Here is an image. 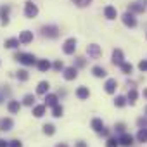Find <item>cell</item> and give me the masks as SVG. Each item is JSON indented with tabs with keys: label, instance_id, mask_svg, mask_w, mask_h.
Listing matches in <instances>:
<instances>
[{
	"label": "cell",
	"instance_id": "cell-1",
	"mask_svg": "<svg viewBox=\"0 0 147 147\" xmlns=\"http://www.w3.org/2000/svg\"><path fill=\"white\" fill-rule=\"evenodd\" d=\"M12 59L16 62H19V64H23V66H33V64H36V57L33 54H30V52H16Z\"/></svg>",
	"mask_w": 147,
	"mask_h": 147
},
{
	"label": "cell",
	"instance_id": "cell-2",
	"mask_svg": "<svg viewBox=\"0 0 147 147\" xmlns=\"http://www.w3.org/2000/svg\"><path fill=\"white\" fill-rule=\"evenodd\" d=\"M40 35H42L43 38L55 40V38H59V36H61V30H59L55 24H45V26H42Z\"/></svg>",
	"mask_w": 147,
	"mask_h": 147
},
{
	"label": "cell",
	"instance_id": "cell-3",
	"mask_svg": "<svg viewBox=\"0 0 147 147\" xmlns=\"http://www.w3.org/2000/svg\"><path fill=\"white\" fill-rule=\"evenodd\" d=\"M145 9H147V0H135V2H131L126 7V11H130L133 14H144Z\"/></svg>",
	"mask_w": 147,
	"mask_h": 147
},
{
	"label": "cell",
	"instance_id": "cell-4",
	"mask_svg": "<svg viewBox=\"0 0 147 147\" xmlns=\"http://www.w3.org/2000/svg\"><path fill=\"white\" fill-rule=\"evenodd\" d=\"M38 16V5L33 2V0H26L24 4V18L26 19H33Z\"/></svg>",
	"mask_w": 147,
	"mask_h": 147
},
{
	"label": "cell",
	"instance_id": "cell-5",
	"mask_svg": "<svg viewBox=\"0 0 147 147\" xmlns=\"http://www.w3.org/2000/svg\"><path fill=\"white\" fill-rule=\"evenodd\" d=\"M62 78L66 82H73V80H76L78 78V67L76 66H67L62 69Z\"/></svg>",
	"mask_w": 147,
	"mask_h": 147
},
{
	"label": "cell",
	"instance_id": "cell-6",
	"mask_svg": "<svg viewBox=\"0 0 147 147\" xmlns=\"http://www.w3.org/2000/svg\"><path fill=\"white\" fill-rule=\"evenodd\" d=\"M76 47H78L76 38H67V40L64 42V45H62V52H64L66 55H73V54L76 52Z\"/></svg>",
	"mask_w": 147,
	"mask_h": 147
},
{
	"label": "cell",
	"instance_id": "cell-7",
	"mask_svg": "<svg viewBox=\"0 0 147 147\" xmlns=\"http://www.w3.org/2000/svg\"><path fill=\"white\" fill-rule=\"evenodd\" d=\"M87 55H88V59L97 61V59L102 55V49H100V45H97V43H90V45H87Z\"/></svg>",
	"mask_w": 147,
	"mask_h": 147
},
{
	"label": "cell",
	"instance_id": "cell-8",
	"mask_svg": "<svg viewBox=\"0 0 147 147\" xmlns=\"http://www.w3.org/2000/svg\"><path fill=\"white\" fill-rule=\"evenodd\" d=\"M121 21H123V24H125L126 28H137V18H135V14L130 12V11H126V12L121 16Z\"/></svg>",
	"mask_w": 147,
	"mask_h": 147
},
{
	"label": "cell",
	"instance_id": "cell-9",
	"mask_svg": "<svg viewBox=\"0 0 147 147\" xmlns=\"http://www.w3.org/2000/svg\"><path fill=\"white\" fill-rule=\"evenodd\" d=\"M118 138H119V145L121 147H131L133 144H135V137L131 135V133H121V135H118Z\"/></svg>",
	"mask_w": 147,
	"mask_h": 147
},
{
	"label": "cell",
	"instance_id": "cell-10",
	"mask_svg": "<svg viewBox=\"0 0 147 147\" xmlns=\"http://www.w3.org/2000/svg\"><path fill=\"white\" fill-rule=\"evenodd\" d=\"M111 62H113L114 66H118V67L125 62V54H123V50H121V49H114V50H113Z\"/></svg>",
	"mask_w": 147,
	"mask_h": 147
},
{
	"label": "cell",
	"instance_id": "cell-11",
	"mask_svg": "<svg viewBox=\"0 0 147 147\" xmlns=\"http://www.w3.org/2000/svg\"><path fill=\"white\" fill-rule=\"evenodd\" d=\"M116 90H118V80L116 78H107L106 83H104V92L113 95V94H116Z\"/></svg>",
	"mask_w": 147,
	"mask_h": 147
},
{
	"label": "cell",
	"instance_id": "cell-12",
	"mask_svg": "<svg viewBox=\"0 0 147 147\" xmlns=\"http://www.w3.org/2000/svg\"><path fill=\"white\" fill-rule=\"evenodd\" d=\"M9 14H11V5H2L0 7V24L7 26L9 24Z\"/></svg>",
	"mask_w": 147,
	"mask_h": 147
},
{
	"label": "cell",
	"instance_id": "cell-13",
	"mask_svg": "<svg viewBox=\"0 0 147 147\" xmlns=\"http://www.w3.org/2000/svg\"><path fill=\"white\" fill-rule=\"evenodd\" d=\"M14 128V119L9 116L0 118V131H11Z\"/></svg>",
	"mask_w": 147,
	"mask_h": 147
},
{
	"label": "cell",
	"instance_id": "cell-14",
	"mask_svg": "<svg viewBox=\"0 0 147 147\" xmlns=\"http://www.w3.org/2000/svg\"><path fill=\"white\" fill-rule=\"evenodd\" d=\"M75 95H76V99H78V100H88V97H90V90H88V87L82 85V87H78V88H76Z\"/></svg>",
	"mask_w": 147,
	"mask_h": 147
},
{
	"label": "cell",
	"instance_id": "cell-15",
	"mask_svg": "<svg viewBox=\"0 0 147 147\" xmlns=\"http://www.w3.org/2000/svg\"><path fill=\"white\" fill-rule=\"evenodd\" d=\"M31 114H33L35 118H43V116L47 114V106H45V104H35V106L31 107Z\"/></svg>",
	"mask_w": 147,
	"mask_h": 147
},
{
	"label": "cell",
	"instance_id": "cell-16",
	"mask_svg": "<svg viewBox=\"0 0 147 147\" xmlns=\"http://www.w3.org/2000/svg\"><path fill=\"white\" fill-rule=\"evenodd\" d=\"M19 42H21V45H28V43H31V42H33V31H30V30H23V31L19 33Z\"/></svg>",
	"mask_w": 147,
	"mask_h": 147
},
{
	"label": "cell",
	"instance_id": "cell-17",
	"mask_svg": "<svg viewBox=\"0 0 147 147\" xmlns=\"http://www.w3.org/2000/svg\"><path fill=\"white\" fill-rule=\"evenodd\" d=\"M35 66H36V69H38L40 73H47L49 69H52V62H50L49 59H38Z\"/></svg>",
	"mask_w": 147,
	"mask_h": 147
},
{
	"label": "cell",
	"instance_id": "cell-18",
	"mask_svg": "<svg viewBox=\"0 0 147 147\" xmlns=\"http://www.w3.org/2000/svg\"><path fill=\"white\" fill-rule=\"evenodd\" d=\"M104 18H106L107 21L116 19V18H118V11H116V7H114V5H106V7H104Z\"/></svg>",
	"mask_w": 147,
	"mask_h": 147
},
{
	"label": "cell",
	"instance_id": "cell-19",
	"mask_svg": "<svg viewBox=\"0 0 147 147\" xmlns=\"http://www.w3.org/2000/svg\"><path fill=\"white\" fill-rule=\"evenodd\" d=\"M43 97H45V102H43V104H45L47 107H50V109L59 104V95H57V94H47V95H43Z\"/></svg>",
	"mask_w": 147,
	"mask_h": 147
},
{
	"label": "cell",
	"instance_id": "cell-20",
	"mask_svg": "<svg viewBox=\"0 0 147 147\" xmlns=\"http://www.w3.org/2000/svg\"><path fill=\"white\" fill-rule=\"evenodd\" d=\"M50 90V83L47 80H42L38 85H36V95H47Z\"/></svg>",
	"mask_w": 147,
	"mask_h": 147
},
{
	"label": "cell",
	"instance_id": "cell-21",
	"mask_svg": "<svg viewBox=\"0 0 147 147\" xmlns=\"http://www.w3.org/2000/svg\"><path fill=\"white\" fill-rule=\"evenodd\" d=\"M21 106H23V102H19V100H9L7 102V111L11 114H19Z\"/></svg>",
	"mask_w": 147,
	"mask_h": 147
},
{
	"label": "cell",
	"instance_id": "cell-22",
	"mask_svg": "<svg viewBox=\"0 0 147 147\" xmlns=\"http://www.w3.org/2000/svg\"><path fill=\"white\" fill-rule=\"evenodd\" d=\"M90 128H92L95 133H100V131L104 130V121H102V118H92Z\"/></svg>",
	"mask_w": 147,
	"mask_h": 147
},
{
	"label": "cell",
	"instance_id": "cell-23",
	"mask_svg": "<svg viewBox=\"0 0 147 147\" xmlns=\"http://www.w3.org/2000/svg\"><path fill=\"white\" fill-rule=\"evenodd\" d=\"M90 71H92V76H94V78H106V76H107V71H106V67H102V66H94Z\"/></svg>",
	"mask_w": 147,
	"mask_h": 147
},
{
	"label": "cell",
	"instance_id": "cell-24",
	"mask_svg": "<svg viewBox=\"0 0 147 147\" xmlns=\"http://www.w3.org/2000/svg\"><path fill=\"white\" fill-rule=\"evenodd\" d=\"M42 133L47 135V137H52V135L55 133V125H54V123H45V125L42 126Z\"/></svg>",
	"mask_w": 147,
	"mask_h": 147
},
{
	"label": "cell",
	"instance_id": "cell-25",
	"mask_svg": "<svg viewBox=\"0 0 147 147\" xmlns=\"http://www.w3.org/2000/svg\"><path fill=\"white\" fill-rule=\"evenodd\" d=\"M135 140L140 142V144H147V128H138V131L135 135Z\"/></svg>",
	"mask_w": 147,
	"mask_h": 147
},
{
	"label": "cell",
	"instance_id": "cell-26",
	"mask_svg": "<svg viewBox=\"0 0 147 147\" xmlns=\"http://www.w3.org/2000/svg\"><path fill=\"white\" fill-rule=\"evenodd\" d=\"M5 49H11V50H16L19 45H21V42H19V38H7L5 40Z\"/></svg>",
	"mask_w": 147,
	"mask_h": 147
},
{
	"label": "cell",
	"instance_id": "cell-27",
	"mask_svg": "<svg viewBox=\"0 0 147 147\" xmlns=\"http://www.w3.org/2000/svg\"><path fill=\"white\" fill-rule=\"evenodd\" d=\"M126 99H128V104H130V106H135V102H137V99H138V92H137V88H130Z\"/></svg>",
	"mask_w": 147,
	"mask_h": 147
},
{
	"label": "cell",
	"instance_id": "cell-28",
	"mask_svg": "<svg viewBox=\"0 0 147 147\" xmlns=\"http://www.w3.org/2000/svg\"><path fill=\"white\" fill-rule=\"evenodd\" d=\"M35 100H36V97H35L33 94H26L21 102H23V106H26V107H33V106H35Z\"/></svg>",
	"mask_w": 147,
	"mask_h": 147
},
{
	"label": "cell",
	"instance_id": "cell-29",
	"mask_svg": "<svg viewBox=\"0 0 147 147\" xmlns=\"http://www.w3.org/2000/svg\"><path fill=\"white\" fill-rule=\"evenodd\" d=\"M119 69H121V73H123V75H126V76H128V75H131V73H133V64L125 61V62L119 66Z\"/></svg>",
	"mask_w": 147,
	"mask_h": 147
},
{
	"label": "cell",
	"instance_id": "cell-30",
	"mask_svg": "<svg viewBox=\"0 0 147 147\" xmlns=\"http://www.w3.org/2000/svg\"><path fill=\"white\" fill-rule=\"evenodd\" d=\"M16 78H18L19 82H28V80H30L28 69H19V71H16Z\"/></svg>",
	"mask_w": 147,
	"mask_h": 147
},
{
	"label": "cell",
	"instance_id": "cell-31",
	"mask_svg": "<svg viewBox=\"0 0 147 147\" xmlns=\"http://www.w3.org/2000/svg\"><path fill=\"white\" fill-rule=\"evenodd\" d=\"M126 104H128V99L125 95H116V99H114V106L116 107H125Z\"/></svg>",
	"mask_w": 147,
	"mask_h": 147
},
{
	"label": "cell",
	"instance_id": "cell-32",
	"mask_svg": "<svg viewBox=\"0 0 147 147\" xmlns=\"http://www.w3.org/2000/svg\"><path fill=\"white\" fill-rule=\"evenodd\" d=\"M52 116H54V118H62V116H64V107H62L61 104L54 106V107H52Z\"/></svg>",
	"mask_w": 147,
	"mask_h": 147
},
{
	"label": "cell",
	"instance_id": "cell-33",
	"mask_svg": "<svg viewBox=\"0 0 147 147\" xmlns=\"http://www.w3.org/2000/svg\"><path fill=\"white\" fill-rule=\"evenodd\" d=\"M106 147H119V138L118 137H107L106 138Z\"/></svg>",
	"mask_w": 147,
	"mask_h": 147
},
{
	"label": "cell",
	"instance_id": "cell-34",
	"mask_svg": "<svg viewBox=\"0 0 147 147\" xmlns=\"http://www.w3.org/2000/svg\"><path fill=\"white\" fill-rule=\"evenodd\" d=\"M66 66H64V62L61 61V59H57V61H54L52 62V69L55 71V73H62V69H64Z\"/></svg>",
	"mask_w": 147,
	"mask_h": 147
},
{
	"label": "cell",
	"instance_id": "cell-35",
	"mask_svg": "<svg viewBox=\"0 0 147 147\" xmlns=\"http://www.w3.org/2000/svg\"><path fill=\"white\" fill-rule=\"evenodd\" d=\"M113 128H114V133H116V135H121V133H125V131H126V125H125L123 121L116 123V125H114Z\"/></svg>",
	"mask_w": 147,
	"mask_h": 147
},
{
	"label": "cell",
	"instance_id": "cell-36",
	"mask_svg": "<svg viewBox=\"0 0 147 147\" xmlns=\"http://www.w3.org/2000/svg\"><path fill=\"white\" fill-rule=\"evenodd\" d=\"M73 66H76L78 69H83V67L87 66V59H85V57H76V59H75V64H73Z\"/></svg>",
	"mask_w": 147,
	"mask_h": 147
},
{
	"label": "cell",
	"instance_id": "cell-37",
	"mask_svg": "<svg viewBox=\"0 0 147 147\" xmlns=\"http://www.w3.org/2000/svg\"><path fill=\"white\" fill-rule=\"evenodd\" d=\"M71 2L75 4L76 7H87V5H90L92 0H71Z\"/></svg>",
	"mask_w": 147,
	"mask_h": 147
},
{
	"label": "cell",
	"instance_id": "cell-38",
	"mask_svg": "<svg viewBox=\"0 0 147 147\" xmlns=\"http://www.w3.org/2000/svg\"><path fill=\"white\" fill-rule=\"evenodd\" d=\"M137 126H138V128H147V116L137 118Z\"/></svg>",
	"mask_w": 147,
	"mask_h": 147
},
{
	"label": "cell",
	"instance_id": "cell-39",
	"mask_svg": "<svg viewBox=\"0 0 147 147\" xmlns=\"http://www.w3.org/2000/svg\"><path fill=\"white\" fill-rule=\"evenodd\" d=\"M9 147H23V142L19 138H14V140H9Z\"/></svg>",
	"mask_w": 147,
	"mask_h": 147
},
{
	"label": "cell",
	"instance_id": "cell-40",
	"mask_svg": "<svg viewBox=\"0 0 147 147\" xmlns=\"http://www.w3.org/2000/svg\"><path fill=\"white\" fill-rule=\"evenodd\" d=\"M138 69H140L142 73H145V71H147V59H144V61H140V62H138Z\"/></svg>",
	"mask_w": 147,
	"mask_h": 147
},
{
	"label": "cell",
	"instance_id": "cell-41",
	"mask_svg": "<svg viewBox=\"0 0 147 147\" xmlns=\"http://www.w3.org/2000/svg\"><path fill=\"white\" fill-rule=\"evenodd\" d=\"M99 135H102V137H104V138H107V137H111V130H109V128H106V126H104V130H102V131H100V133H99Z\"/></svg>",
	"mask_w": 147,
	"mask_h": 147
},
{
	"label": "cell",
	"instance_id": "cell-42",
	"mask_svg": "<svg viewBox=\"0 0 147 147\" xmlns=\"http://www.w3.org/2000/svg\"><path fill=\"white\" fill-rule=\"evenodd\" d=\"M75 147H88V142H85V140H78V142H75Z\"/></svg>",
	"mask_w": 147,
	"mask_h": 147
},
{
	"label": "cell",
	"instance_id": "cell-43",
	"mask_svg": "<svg viewBox=\"0 0 147 147\" xmlns=\"http://www.w3.org/2000/svg\"><path fill=\"white\" fill-rule=\"evenodd\" d=\"M0 147H9V140H5V138H0Z\"/></svg>",
	"mask_w": 147,
	"mask_h": 147
},
{
	"label": "cell",
	"instance_id": "cell-44",
	"mask_svg": "<svg viewBox=\"0 0 147 147\" xmlns=\"http://www.w3.org/2000/svg\"><path fill=\"white\" fill-rule=\"evenodd\" d=\"M57 95H61V97H66V90H61V88H59V92H57Z\"/></svg>",
	"mask_w": 147,
	"mask_h": 147
},
{
	"label": "cell",
	"instance_id": "cell-45",
	"mask_svg": "<svg viewBox=\"0 0 147 147\" xmlns=\"http://www.w3.org/2000/svg\"><path fill=\"white\" fill-rule=\"evenodd\" d=\"M142 95H144V99L147 100V88H144V90H142Z\"/></svg>",
	"mask_w": 147,
	"mask_h": 147
},
{
	"label": "cell",
	"instance_id": "cell-46",
	"mask_svg": "<svg viewBox=\"0 0 147 147\" xmlns=\"http://www.w3.org/2000/svg\"><path fill=\"white\" fill-rule=\"evenodd\" d=\"M55 147H67V144H64V142H61V144H57Z\"/></svg>",
	"mask_w": 147,
	"mask_h": 147
},
{
	"label": "cell",
	"instance_id": "cell-47",
	"mask_svg": "<svg viewBox=\"0 0 147 147\" xmlns=\"http://www.w3.org/2000/svg\"><path fill=\"white\" fill-rule=\"evenodd\" d=\"M144 113H145V116H147V106H145V109H144Z\"/></svg>",
	"mask_w": 147,
	"mask_h": 147
},
{
	"label": "cell",
	"instance_id": "cell-48",
	"mask_svg": "<svg viewBox=\"0 0 147 147\" xmlns=\"http://www.w3.org/2000/svg\"><path fill=\"white\" fill-rule=\"evenodd\" d=\"M145 38H147V33H145Z\"/></svg>",
	"mask_w": 147,
	"mask_h": 147
}]
</instances>
